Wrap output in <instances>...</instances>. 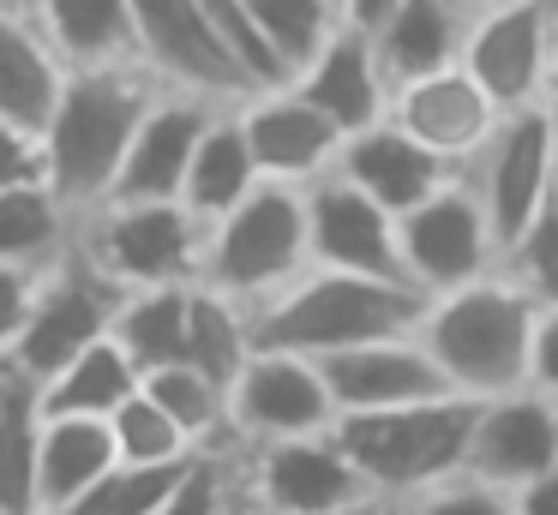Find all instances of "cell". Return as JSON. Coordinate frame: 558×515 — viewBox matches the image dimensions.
<instances>
[{
	"label": "cell",
	"instance_id": "cell-22",
	"mask_svg": "<svg viewBox=\"0 0 558 515\" xmlns=\"http://www.w3.org/2000/svg\"><path fill=\"white\" fill-rule=\"evenodd\" d=\"M49 48L66 60V72L97 66H145L133 30V0H25Z\"/></svg>",
	"mask_w": 558,
	"mask_h": 515
},
{
	"label": "cell",
	"instance_id": "cell-6",
	"mask_svg": "<svg viewBox=\"0 0 558 515\" xmlns=\"http://www.w3.org/2000/svg\"><path fill=\"white\" fill-rule=\"evenodd\" d=\"M73 246L121 287L198 282L205 270V222L181 198H109L78 216Z\"/></svg>",
	"mask_w": 558,
	"mask_h": 515
},
{
	"label": "cell",
	"instance_id": "cell-27",
	"mask_svg": "<svg viewBox=\"0 0 558 515\" xmlns=\"http://www.w3.org/2000/svg\"><path fill=\"white\" fill-rule=\"evenodd\" d=\"M138 383H145V371L133 366V354H126L114 335H97V342L66 359L49 383H37V402H43V414L109 419L126 395H138Z\"/></svg>",
	"mask_w": 558,
	"mask_h": 515
},
{
	"label": "cell",
	"instance_id": "cell-32",
	"mask_svg": "<svg viewBox=\"0 0 558 515\" xmlns=\"http://www.w3.org/2000/svg\"><path fill=\"white\" fill-rule=\"evenodd\" d=\"M246 7H253L258 30L270 36V48L282 54L289 72H301L306 60L349 24L342 19V0H246Z\"/></svg>",
	"mask_w": 558,
	"mask_h": 515
},
{
	"label": "cell",
	"instance_id": "cell-48",
	"mask_svg": "<svg viewBox=\"0 0 558 515\" xmlns=\"http://www.w3.org/2000/svg\"><path fill=\"white\" fill-rule=\"evenodd\" d=\"M0 7H25V0H0Z\"/></svg>",
	"mask_w": 558,
	"mask_h": 515
},
{
	"label": "cell",
	"instance_id": "cell-11",
	"mask_svg": "<svg viewBox=\"0 0 558 515\" xmlns=\"http://www.w3.org/2000/svg\"><path fill=\"white\" fill-rule=\"evenodd\" d=\"M133 30H138V60L157 84L205 102H246V78L229 60L205 0H133Z\"/></svg>",
	"mask_w": 558,
	"mask_h": 515
},
{
	"label": "cell",
	"instance_id": "cell-43",
	"mask_svg": "<svg viewBox=\"0 0 558 515\" xmlns=\"http://www.w3.org/2000/svg\"><path fill=\"white\" fill-rule=\"evenodd\" d=\"M546 144H553V192H558V90L546 96Z\"/></svg>",
	"mask_w": 558,
	"mask_h": 515
},
{
	"label": "cell",
	"instance_id": "cell-35",
	"mask_svg": "<svg viewBox=\"0 0 558 515\" xmlns=\"http://www.w3.org/2000/svg\"><path fill=\"white\" fill-rule=\"evenodd\" d=\"M498 270H505L522 294L541 299V306H553V299H558V192L534 210V222L505 246Z\"/></svg>",
	"mask_w": 558,
	"mask_h": 515
},
{
	"label": "cell",
	"instance_id": "cell-15",
	"mask_svg": "<svg viewBox=\"0 0 558 515\" xmlns=\"http://www.w3.org/2000/svg\"><path fill=\"white\" fill-rule=\"evenodd\" d=\"M306 234H313V263L318 270L409 282V275H402V246H397V216H390L378 198H366L361 186H349L337 168L306 186Z\"/></svg>",
	"mask_w": 558,
	"mask_h": 515
},
{
	"label": "cell",
	"instance_id": "cell-46",
	"mask_svg": "<svg viewBox=\"0 0 558 515\" xmlns=\"http://www.w3.org/2000/svg\"><path fill=\"white\" fill-rule=\"evenodd\" d=\"M553 90H558V0H553Z\"/></svg>",
	"mask_w": 558,
	"mask_h": 515
},
{
	"label": "cell",
	"instance_id": "cell-24",
	"mask_svg": "<svg viewBox=\"0 0 558 515\" xmlns=\"http://www.w3.org/2000/svg\"><path fill=\"white\" fill-rule=\"evenodd\" d=\"M66 90V60L25 7H0V120L43 132Z\"/></svg>",
	"mask_w": 558,
	"mask_h": 515
},
{
	"label": "cell",
	"instance_id": "cell-31",
	"mask_svg": "<svg viewBox=\"0 0 558 515\" xmlns=\"http://www.w3.org/2000/svg\"><path fill=\"white\" fill-rule=\"evenodd\" d=\"M253 311L241 299L217 294V287L193 282V311H186V359H193L205 378H217L229 390L241 378V366L253 359Z\"/></svg>",
	"mask_w": 558,
	"mask_h": 515
},
{
	"label": "cell",
	"instance_id": "cell-39",
	"mask_svg": "<svg viewBox=\"0 0 558 515\" xmlns=\"http://www.w3.org/2000/svg\"><path fill=\"white\" fill-rule=\"evenodd\" d=\"M529 383L546 395H558V299L541 306L534 318V354H529Z\"/></svg>",
	"mask_w": 558,
	"mask_h": 515
},
{
	"label": "cell",
	"instance_id": "cell-23",
	"mask_svg": "<svg viewBox=\"0 0 558 515\" xmlns=\"http://www.w3.org/2000/svg\"><path fill=\"white\" fill-rule=\"evenodd\" d=\"M462 30H469L462 0H397L366 36H373V54L385 66L390 90H397V84L426 78L438 66H457Z\"/></svg>",
	"mask_w": 558,
	"mask_h": 515
},
{
	"label": "cell",
	"instance_id": "cell-29",
	"mask_svg": "<svg viewBox=\"0 0 558 515\" xmlns=\"http://www.w3.org/2000/svg\"><path fill=\"white\" fill-rule=\"evenodd\" d=\"M78 234V216L66 198L43 180V186H13L0 192V263L13 270H49Z\"/></svg>",
	"mask_w": 558,
	"mask_h": 515
},
{
	"label": "cell",
	"instance_id": "cell-36",
	"mask_svg": "<svg viewBox=\"0 0 558 515\" xmlns=\"http://www.w3.org/2000/svg\"><path fill=\"white\" fill-rule=\"evenodd\" d=\"M397 515H517V510H510V491L486 486V479H474V474H450V479H438V486L402 498Z\"/></svg>",
	"mask_w": 558,
	"mask_h": 515
},
{
	"label": "cell",
	"instance_id": "cell-3",
	"mask_svg": "<svg viewBox=\"0 0 558 515\" xmlns=\"http://www.w3.org/2000/svg\"><path fill=\"white\" fill-rule=\"evenodd\" d=\"M426 311V294L385 275H349V270H306L282 294L253 306V342L289 347V354L325 359L342 347L378 342V335H409Z\"/></svg>",
	"mask_w": 558,
	"mask_h": 515
},
{
	"label": "cell",
	"instance_id": "cell-21",
	"mask_svg": "<svg viewBox=\"0 0 558 515\" xmlns=\"http://www.w3.org/2000/svg\"><path fill=\"white\" fill-rule=\"evenodd\" d=\"M294 90H301L318 114L337 120L342 138L390 114V78H385V66H378L373 36H366L361 24H342V30L294 72Z\"/></svg>",
	"mask_w": 558,
	"mask_h": 515
},
{
	"label": "cell",
	"instance_id": "cell-37",
	"mask_svg": "<svg viewBox=\"0 0 558 515\" xmlns=\"http://www.w3.org/2000/svg\"><path fill=\"white\" fill-rule=\"evenodd\" d=\"M43 180H49V150H43V132L0 120V192L43 186Z\"/></svg>",
	"mask_w": 558,
	"mask_h": 515
},
{
	"label": "cell",
	"instance_id": "cell-25",
	"mask_svg": "<svg viewBox=\"0 0 558 515\" xmlns=\"http://www.w3.org/2000/svg\"><path fill=\"white\" fill-rule=\"evenodd\" d=\"M114 455V431L109 419H85V414H43L37 431V491H43V515H61L97 486Z\"/></svg>",
	"mask_w": 558,
	"mask_h": 515
},
{
	"label": "cell",
	"instance_id": "cell-34",
	"mask_svg": "<svg viewBox=\"0 0 558 515\" xmlns=\"http://www.w3.org/2000/svg\"><path fill=\"white\" fill-rule=\"evenodd\" d=\"M37 431H43V402H25L19 414L0 419V515H43Z\"/></svg>",
	"mask_w": 558,
	"mask_h": 515
},
{
	"label": "cell",
	"instance_id": "cell-19",
	"mask_svg": "<svg viewBox=\"0 0 558 515\" xmlns=\"http://www.w3.org/2000/svg\"><path fill=\"white\" fill-rule=\"evenodd\" d=\"M217 108H229V102H205V96H186V90H157V102L145 108L133 144H126V162L114 174L109 198H181L193 150Z\"/></svg>",
	"mask_w": 558,
	"mask_h": 515
},
{
	"label": "cell",
	"instance_id": "cell-26",
	"mask_svg": "<svg viewBox=\"0 0 558 515\" xmlns=\"http://www.w3.org/2000/svg\"><path fill=\"white\" fill-rule=\"evenodd\" d=\"M258 180H265V174H258V162H253V144H246V132H241L234 102L217 108V114H210V126H205V138H198V150H193L181 204L210 228L217 216H229L234 204L258 186Z\"/></svg>",
	"mask_w": 558,
	"mask_h": 515
},
{
	"label": "cell",
	"instance_id": "cell-17",
	"mask_svg": "<svg viewBox=\"0 0 558 515\" xmlns=\"http://www.w3.org/2000/svg\"><path fill=\"white\" fill-rule=\"evenodd\" d=\"M241 114V132L253 144V162L265 180H289V186H313L337 168L342 132L330 114H318L294 84H277V90H253L246 102H234Z\"/></svg>",
	"mask_w": 558,
	"mask_h": 515
},
{
	"label": "cell",
	"instance_id": "cell-9",
	"mask_svg": "<svg viewBox=\"0 0 558 515\" xmlns=\"http://www.w3.org/2000/svg\"><path fill=\"white\" fill-rule=\"evenodd\" d=\"M397 246H402V275H409L426 299L498 270V234H493V222H486L481 198H474L469 174H457L450 186H438L433 198L402 210L397 216Z\"/></svg>",
	"mask_w": 558,
	"mask_h": 515
},
{
	"label": "cell",
	"instance_id": "cell-30",
	"mask_svg": "<svg viewBox=\"0 0 558 515\" xmlns=\"http://www.w3.org/2000/svg\"><path fill=\"white\" fill-rule=\"evenodd\" d=\"M145 395L174 419V426L193 438L198 455L210 450H234V426H229V390L217 378L193 366V359H174V366L145 371Z\"/></svg>",
	"mask_w": 558,
	"mask_h": 515
},
{
	"label": "cell",
	"instance_id": "cell-18",
	"mask_svg": "<svg viewBox=\"0 0 558 515\" xmlns=\"http://www.w3.org/2000/svg\"><path fill=\"white\" fill-rule=\"evenodd\" d=\"M318 371H325V383H330L337 414H378V407H409V402H433V395H457L414 330L409 335H378V342L342 347V354H325Z\"/></svg>",
	"mask_w": 558,
	"mask_h": 515
},
{
	"label": "cell",
	"instance_id": "cell-38",
	"mask_svg": "<svg viewBox=\"0 0 558 515\" xmlns=\"http://www.w3.org/2000/svg\"><path fill=\"white\" fill-rule=\"evenodd\" d=\"M37 282L43 270H13V263H0V354L13 359L19 335H25V318L37 306Z\"/></svg>",
	"mask_w": 558,
	"mask_h": 515
},
{
	"label": "cell",
	"instance_id": "cell-44",
	"mask_svg": "<svg viewBox=\"0 0 558 515\" xmlns=\"http://www.w3.org/2000/svg\"><path fill=\"white\" fill-rule=\"evenodd\" d=\"M342 515H397V503H385V498H366V503H354V510H342Z\"/></svg>",
	"mask_w": 558,
	"mask_h": 515
},
{
	"label": "cell",
	"instance_id": "cell-45",
	"mask_svg": "<svg viewBox=\"0 0 558 515\" xmlns=\"http://www.w3.org/2000/svg\"><path fill=\"white\" fill-rule=\"evenodd\" d=\"M222 515H270V510H258V503H246L241 491H234V503H229V510H222Z\"/></svg>",
	"mask_w": 558,
	"mask_h": 515
},
{
	"label": "cell",
	"instance_id": "cell-42",
	"mask_svg": "<svg viewBox=\"0 0 558 515\" xmlns=\"http://www.w3.org/2000/svg\"><path fill=\"white\" fill-rule=\"evenodd\" d=\"M390 7H397V0H342V19H349V24H361V30H373V24L385 19Z\"/></svg>",
	"mask_w": 558,
	"mask_h": 515
},
{
	"label": "cell",
	"instance_id": "cell-28",
	"mask_svg": "<svg viewBox=\"0 0 558 515\" xmlns=\"http://www.w3.org/2000/svg\"><path fill=\"white\" fill-rule=\"evenodd\" d=\"M186 311H193V282H162V287H126L114 306V342L133 354L138 371H157L186 359Z\"/></svg>",
	"mask_w": 558,
	"mask_h": 515
},
{
	"label": "cell",
	"instance_id": "cell-2",
	"mask_svg": "<svg viewBox=\"0 0 558 515\" xmlns=\"http://www.w3.org/2000/svg\"><path fill=\"white\" fill-rule=\"evenodd\" d=\"M157 84L145 66H97V72H66V90L43 126L49 150V186L66 198V210L85 216L114 192V174L126 162L145 108L157 102Z\"/></svg>",
	"mask_w": 558,
	"mask_h": 515
},
{
	"label": "cell",
	"instance_id": "cell-7",
	"mask_svg": "<svg viewBox=\"0 0 558 515\" xmlns=\"http://www.w3.org/2000/svg\"><path fill=\"white\" fill-rule=\"evenodd\" d=\"M234 491L270 515H342L373 498L361 467L337 443V426L306 438L234 443Z\"/></svg>",
	"mask_w": 558,
	"mask_h": 515
},
{
	"label": "cell",
	"instance_id": "cell-40",
	"mask_svg": "<svg viewBox=\"0 0 558 515\" xmlns=\"http://www.w3.org/2000/svg\"><path fill=\"white\" fill-rule=\"evenodd\" d=\"M510 510L517 515H558V462L546 467V474L522 479V486L510 491Z\"/></svg>",
	"mask_w": 558,
	"mask_h": 515
},
{
	"label": "cell",
	"instance_id": "cell-41",
	"mask_svg": "<svg viewBox=\"0 0 558 515\" xmlns=\"http://www.w3.org/2000/svg\"><path fill=\"white\" fill-rule=\"evenodd\" d=\"M25 402H37V383H31L25 371L13 366V359L0 354V419H7V414H19Z\"/></svg>",
	"mask_w": 558,
	"mask_h": 515
},
{
	"label": "cell",
	"instance_id": "cell-8",
	"mask_svg": "<svg viewBox=\"0 0 558 515\" xmlns=\"http://www.w3.org/2000/svg\"><path fill=\"white\" fill-rule=\"evenodd\" d=\"M121 294H126L121 282H109L85 252L66 246L37 282V306H31L25 335H19V347H13V366L25 371L31 383H49L73 354H85L97 335L114 330Z\"/></svg>",
	"mask_w": 558,
	"mask_h": 515
},
{
	"label": "cell",
	"instance_id": "cell-12",
	"mask_svg": "<svg viewBox=\"0 0 558 515\" xmlns=\"http://www.w3.org/2000/svg\"><path fill=\"white\" fill-rule=\"evenodd\" d=\"M462 174H469L474 198H481L486 222H493V234H498V258H505V246L534 222V210L553 198V144H546V102L510 108V114L498 120V132L481 144V156H474Z\"/></svg>",
	"mask_w": 558,
	"mask_h": 515
},
{
	"label": "cell",
	"instance_id": "cell-33",
	"mask_svg": "<svg viewBox=\"0 0 558 515\" xmlns=\"http://www.w3.org/2000/svg\"><path fill=\"white\" fill-rule=\"evenodd\" d=\"M109 431H114V455L133 462V467H162V462H186V455H198L193 438H186V431L145 395V383H138V395H126V402L109 414Z\"/></svg>",
	"mask_w": 558,
	"mask_h": 515
},
{
	"label": "cell",
	"instance_id": "cell-14",
	"mask_svg": "<svg viewBox=\"0 0 558 515\" xmlns=\"http://www.w3.org/2000/svg\"><path fill=\"white\" fill-rule=\"evenodd\" d=\"M558 462V395L517 383L505 395H481L469 426L462 474L486 479L498 491H517L522 479L546 474Z\"/></svg>",
	"mask_w": 558,
	"mask_h": 515
},
{
	"label": "cell",
	"instance_id": "cell-5",
	"mask_svg": "<svg viewBox=\"0 0 558 515\" xmlns=\"http://www.w3.org/2000/svg\"><path fill=\"white\" fill-rule=\"evenodd\" d=\"M474 402L469 395H433L409 407H378V414H337V443L361 467L366 491L385 503H402L438 479L462 474L469 455Z\"/></svg>",
	"mask_w": 558,
	"mask_h": 515
},
{
	"label": "cell",
	"instance_id": "cell-4",
	"mask_svg": "<svg viewBox=\"0 0 558 515\" xmlns=\"http://www.w3.org/2000/svg\"><path fill=\"white\" fill-rule=\"evenodd\" d=\"M313 270V234H306V186L258 180L229 216L205 228V270L198 282L241 299L246 311Z\"/></svg>",
	"mask_w": 558,
	"mask_h": 515
},
{
	"label": "cell",
	"instance_id": "cell-1",
	"mask_svg": "<svg viewBox=\"0 0 558 515\" xmlns=\"http://www.w3.org/2000/svg\"><path fill=\"white\" fill-rule=\"evenodd\" d=\"M534 318H541V299L522 294L505 270H493L481 282L433 294L421 323H414V335L438 359L450 390L481 402V395H505L517 383H529Z\"/></svg>",
	"mask_w": 558,
	"mask_h": 515
},
{
	"label": "cell",
	"instance_id": "cell-13",
	"mask_svg": "<svg viewBox=\"0 0 558 515\" xmlns=\"http://www.w3.org/2000/svg\"><path fill=\"white\" fill-rule=\"evenodd\" d=\"M229 426H234V443L330 431L337 426V402H330L318 359L289 354V347H253L241 378L229 383Z\"/></svg>",
	"mask_w": 558,
	"mask_h": 515
},
{
	"label": "cell",
	"instance_id": "cell-10",
	"mask_svg": "<svg viewBox=\"0 0 558 515\" xmlns=\"http://www.w3.org/2000/svg\"><path fill=\"white\" fill-rule=\"evenodd\" d=\"M462 72L498 108H534L553 96V0H498L469 12Z\"/></svg>",
	"mask_w": 558,
	"mask_h": 515
},
{
	"label": "cell",
	"instance_id": "cell-16",
	"mask_svg": "<svg viewBox=\"0 0 558 515\" xmlns=\"http://www.w3.org/2000/svg\"><path fill=\"white\" fill-rule=\"evenodd\" d=\"M390 126H402L409 138H421L433 156H445V162L469 168L474 156H481V144L498 132V120H505V108L493 102V96L481 90V84L457 66H438L426 72V78H409L390 90Z\"/></svg>",
	"mask_w": 558,
	"mask_h": 515
},
{
	"label": "cell",
	"instance_id": "cell-20",
	"mask_svg": "<svg viewBox=\"0 0 558 515\" xmlns=\"http://www.w3.org/2000/svg\"><path fill=\"white\" fill-rule=\"evenodd\" d=\"M337 174L349 180V186H361L366 198H378L390 216H402L421 198H433L438 186H450L462 168L445 162V156H433L421 138H409V132L390 126V120H373V126L342 138Z\"/></svg>",
	"mask_w": 558,
	"mask_h": 515
},
{
	"label": "cell",
	"instance_id": "cell-47",
	"mask_svg": "<svg viewBox=\"0 0 558 515\" xmlns=\"http://www.w3.org/2000/svg\"><path fill=\"white\" fill-rule=\"evenodd\" d=\"M462 7H469V12H481V7H498V0H462Z\"/></svg>",
	"mask_w": 558,
	"mask_h": 515
}]
</instances>
